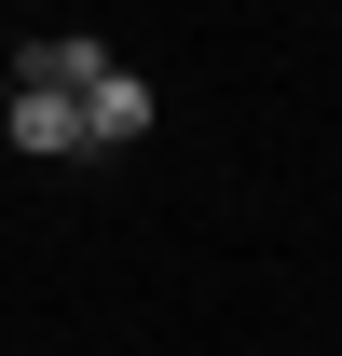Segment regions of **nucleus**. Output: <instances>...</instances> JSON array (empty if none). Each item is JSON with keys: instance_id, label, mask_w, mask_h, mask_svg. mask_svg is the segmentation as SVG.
<instances>
[{"instance_id": "nucleus-2", "label": "nucleus", "mask_w": 342, "mask_h": 356, "mask_svg": "<svg viewBox=\"0 0 342 356\" xmlns=\"http://www.w3.org/2000/svg\"><path fill=\"white\" fill-rule=\"evenodd\" d=\"M0 137H14V151H42V165H69V151H83V96H55V83H14Z\"/></svg>"}, {"instance_id": "nucleus-1", "label": "nucleus", "mask_w": 342, "mask_h": 356, "mask_svg": "<svg viewBox=\"0 0 342 356\" xmlns=\"http://www.w3.org/2000/svg\"><path fill=\"white\" fill-rule=\"evenodd\" d=\"M137 137H151V83L110 55V69L83 83V151H137Z\"/></svg>"}, {"instance_id": "nucleus-3", "label": "nucleus", "mask_w": 342, "mask_h": 356, "mask_svg": "<svg viewBox=\"0 0 342 356\" xmlns=\"http://www.w3.org/2000/svg\"><path fill=\"white\" fill-rule=\"evenodd\" d=\"M96 69H110V55H96L83 28H55V42H14V55H0V83H55V96H83Z\"/></svg>"}, {"instance_id": "nucleus-4", "label": "nucleus", "mask_w": 342, "mask_h": 356, "mask_svg": "<svg viewBox=\"0 0 342 356\" xmlns=\"http://www.w3.org/2000/svg\"><path fill=\"white\" fill-rule=\"evenodd\" d=\"M0 110H14V83H0Z\"/></svg>"}]
</instances>
